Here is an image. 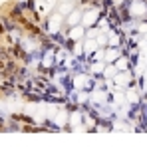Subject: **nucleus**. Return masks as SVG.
Returning a JSON list of instances; mask_svg holds the SVG:
<instances>
[{
  "label": "nucleus",
  "mask_w": 147,
  "mask_h": 147,
  "mask_svg": "<svg viewBox=\"0 0 147 147\" xmlns=\"http://www.w3.org/2000/svg\"><path fill=\"white\" fill-rule=\"evenodd\" d=\"M115 82H117V84H127V82H129V76H127V74L115 76Z\"/></svg>",
  "instance_id": "6"
},
{
  "label": "nucleus",
  "mask_w": 147,
  "mask_h": 147,
  "mask_svg": "<svg viewBox=\"0 0 147 147\" xmlns=\"http://www.w3.org/2000/svg\"><path fill=\"white\" fill-rule=\"evenodd\" d=\"M98 10H92V12H90V14H86V16H84V24L88 26V24H96V20H98Z\"/></svg>",
  "instance_id": "3"
},
{
  "label": "nucleus",
  "mask_w": 147,
  "mask_h": 147,
  "mask_svg": "<svg viewBox=\"0 0 147 147\" xmlns=\"http://www.w3.org/2000/svg\"><path fill=\"white\" fill-rule=\"evenodd\" d=\"M88 82V78H84V76H78L76 78V84H78V88H84V84Z\"/></svg>",
  "instance_id": "8"
},
{
  "label": "nucleus",
  "mask_w": 147,
  "mask_h": 147,
  "mask_svg": "<svg viewBox=\"0 0 147 147\" xmlns=\"http://www.w3.org/2000/svg\"><path fill=\"white\" fill-rule=\"evenodd\" d=\"M84 36V28L82 26H72V30H70V40H80Z\"/></svg>",
  "instance_id": "2"
},
{
  "label": "nucleus",
  "mask_w": 147,
  "mask_h": 147,
  "mask_svg": "<svg viewBox=\"0 0 147 147\" xmlns=\"http://www.w3.org/2000/svg\"><path fill=\"white\" fill-rule=\"evenodd\" d=\"M117 68H121L123 72H125V68H127V58H119V60H117Z\"/></svg>",
  "instance_id": "7"
},
{
  "label": "nucleus",
  "mask_w": 147,
  "mask_h": 147,
  "mask_svg": "<svg viewBox=\"0 0 147 147\" xmlns=\"http://www.w3.org/2000/svg\"><path fill=\"white\" fill-rule=\"evenodd\" d=\"M127 99H129V101H133V103H135V101H137V94H135V92H133V90H131V92H127Z\"/></svg>",
  "instance_id": "9"
},
{
  "label": "nucleus",
  "mask_w": 147,
  "mask_h": 147,
  "mask_svg": "<svg viewBox=\"0 0 147 147\" xmlns=\"http://www.w3.org/2000/svg\"><path fill=\"white\" fill-rule=\"evenodd\" d=\"M94 72H96V74L101 72V64H96V66H94Z\"/></svg>",
  "instance_id": "12"
},
{
  "label": "nucleus",
  "mask_w": 147,
  "mask_h": 147,
  "mask_svg": "<svg viewBox=\"0 0 147 147\" xmlns=\"http://www.w3.org/2000/svg\"><path fill=\"white\" fill-rule=\"evenodd\" d=\"M80 20H82V14H80V12H72V14L68 16V24L70 26H78Z\"/></svg>",
  "instance_id": "4"
},
{
  "label": "nucleus",
  "mask_w": 147,
  "mask_h": 147,
  "mask_svg": "<svg viewBox=\"0 0 147 147\" xmlns=\"http://www.w3.org/2000/svg\"><path fill=\"white\" fill-rule=\"evenodd\" d=\"M107 76H113V74H115V68H113V66H109V68H107Z\"/></svg>",
  "instance_id": "11"
},
{
  "label": "nucleus",
  "mask_w": 147,
  "mask_h": 147,
  "mask_svg": "<svg viewBox=\"0 0 147 147\" xmlns=\"http://www.w3.org/2000/svg\"><path fill=\"white\" fill-rule=\"evenodd\" d=\"M115 58H117V52L115 50H109L107 52V60H115Z\"/></svg>",
  "instance_id": "10"
},
{
  "label": "nucleus",
  "mask_w": 147,
  "mask_h": 147,
  "mask_svg": "<svg viewBox=\"0 0 147 147\" xmlns=\"http://www.w3.org/2000/svg\"><path fill=\"white\" fill-rule=\"evenodd\" d=\"M96 48H98V42H96V40H88V42L84 44V52H86V54H90V52H94Z\"/></svg>",
  "instance_id": "5"
},
{
  "label": "nucleus",
  "mask_w": 147,
  "mask_h": 147,
  "mask_svg": "<svg viewBox=\"0 0 147 147\" xmlns=\"http://www.w3.org/2000/svg\"><path fill=\"white\" fill-rule=\"evenodd\" d=\"M60 22H62V14H54L52 18H50V24H48V28H50V32L54 34L58 28H60Z\"/></svg>",
  "instance_id": "1"
}]
</instances>
